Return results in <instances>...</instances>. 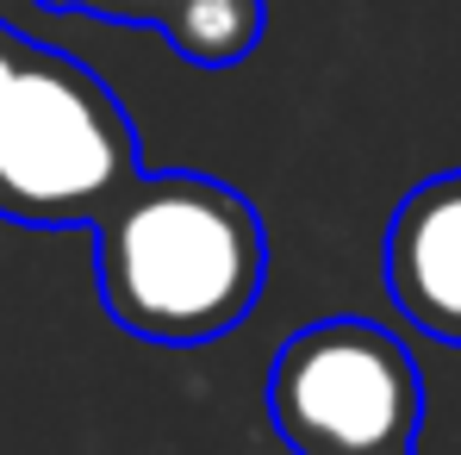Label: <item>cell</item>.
<instances>
[{
	"instance_id": "1",
	"label": "cell",
	"mask_w": 461,
	"mask_h": 455,
	"mask_svg": "<svg viewBox=\"0 0 461 455\" xmlns=\"http://www.w3.org/2000/svg\"><path fill=\"white\" fill-rule=\"evenodd\" d=\"M87 237L106 318L168 350L237 331L268 281L262 213L212 175H138Z\"/></svg>"
},
{
	"instance_id": "2",
	"label": "cell",
	"mask_w": 461,
	"mask_h": 455,
	"mask_svg": "<svg viewBox=\"0 0 461 455\" xmlns=\"http://www.w3.org/2000/svg\"><path fill=\"white\" fill-rule=\"evenodd\" d=\"M144 175L119 94L76 57L19 38L0 76V219L87 231Z\"/></svg>"
},
{
	"instance_id": "3",
	"label": "cell",
	"mask_w": 461,
	"mask_h": 455,
	"mask_svg": "<svg viewBox=\"0 0 461 455\" xmlns=\"http://www.w3.org/2000/svg\"><path fill=\"white\" fill-rule=\"evenodd\" d=\"M268 418L294 455L411 450L424 380L411 350L375 318H318L268 362Z\"/></svg>"
},
{
	"instance_id": "4",
	"label": "cell",
	"mask_w": 461,
	"mask_h": 455,
	"mask_svg": "<svg viewBox=\"0 0 461 455\" xmlns=\"http://www.w3.org/2000/svg\"><path fill=\"white\" fill-rule=\"evenodd\" d=\"M386 294L437 343H461V168L418 181L386 225Z\"/></svg>"
},
{
	"instance_id": "5",
	"label": "cell",
	"mask_w": 461,
	"mask_h": 455,
	"mask_svg": "<svg viewBox=\"0 0 461 455\" xmlns=\"http://www.w3.org/2000/svg\"><path fill=\"white\" fill-rule=\"evenodd\" d=\"M156 32L168 38L175 57H187L194 69H230L243 63L262 32H268V0H175Z\"/></svg>"
},
{
	"instance_id": "6",
	"label": "cell",
	"mask_w": 461,
	"mask_h": 455,
	"mask_svg": "<svg viewBox=\"0 0 461 455\" xmlns=\"http://www.w3.org/2000/svg\"><path fill=\"white\" fill-rule=\"evenodd\" d=\"M44 13H87V19H113V25H156L175 0H38Z\"/></svg>"
},
{
	"instance_id": "7",
	"label": "cell",
	"mask_w": 461,
	"mask_h": 455,
	"mask_svg": "<svg viewBox=\"0 0 461 455\" xmlns=\"http://www.w3.org/2000/svg\"><path fill=\"white\" fill-rule=\"evenodd\" d=\"M375 455H418V450H375Z\"/></svg>"
}]
</instances>
